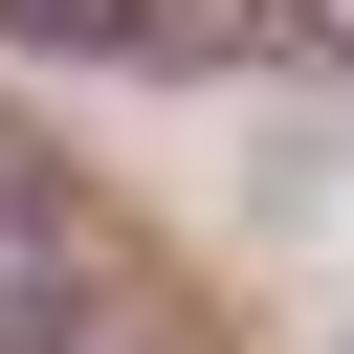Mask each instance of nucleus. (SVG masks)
Segmentation results:
<instances>
[{
  "mask_svg": "<svg viewBox=\"0 0 354 354\" xmlns=\"http://www.w3.org/2000/svg\"><path fill=\"white\" fill-rule=\"evenodd\" d=\"M0 354H88V221L22 155H0Z\"/></svg>",
  "mask_w": 354,
  "mask_h": 354,
  "instance_id": "obj_1",
  "label": "nucleus"
},
{
  "mask_svg": "<svg viewBox=\"0 0 354 354\" xmlns=\"http://www.w3.org/2000/svg\"><path fill=\"white\" fill-rule=\"evenodd\" d=\"M44 66H199L221 44V0H0Z\"/></svg>",
  "mask_w": 354,
  "mask_h": 354,
  "instance_id": "obj_2",
  "label": "nucleus"
},
{
  "mask_svg": "<svg viewBox=\"0 0 354 354\" xmlns=\"http://www.w3.org/2000/svg\"><path fill=\"white\" fill-rule=\"evenodd\" d=\"M288 44H354V0H288Z\"/></svg>",
  "mask_w": 354,
  "mask_h": 354,
  "instance_id": "obj_3",
  "label": "nucleus"
}]
</instances>
